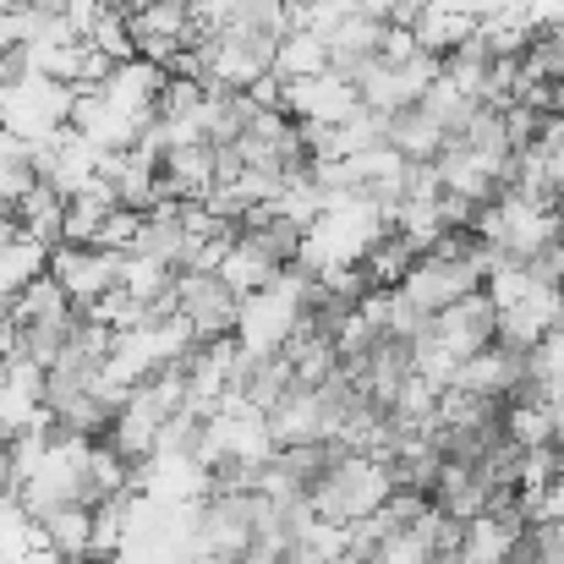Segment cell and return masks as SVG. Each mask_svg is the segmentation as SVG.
Segmentation results:
<instances>
[{
    "label": "cell",
    "mask_w": 564,
    "mask_h": 564,
    "mask_svg": "<svg viewBox=\"0 0 564 564\" xmlns=\"http://www.w3.org/2000/svg\"><path fill=\"white\" fill-rule=\"evenodd\" d=\"M527 17H532V28H538V33L564 28V0H527Z\"/></svg>",
    "instance_id": "21"
},
{
    "label": "cell",
    "mask_w": 564,
    "mask_h": 564,
    "mask_svg": "<svg viewBox=\"0 0 564 564\" xmlns=\"http://www.w3.org/2000/svg\"><path fill=\"white\" fill-rule=\"evenodd\" d=\"M44 274L66 291V302L77 313H88L105 291H116V274H121V252L110 247H94V241H55L50 247V263Z\"/></svg>",
    "instance_id": "4"
},
{
    "label": "cell",
    "mask_w": 564,
    "mask_h": 564,
    "mask_svg": "<svg viewBox=\"0 0 564 564\" xmlns=\"http://www.w3.org/2000/svg\"><path fill=\"white\" fill-rule=\"evenodd\" d=\"M280 110L291 121H346L351 110H362V94L346 72H318V77H291L280 83Z\"/></svg>",
    "instance_id": "8"
},
{
    "label": "cell",
    "mask_w": 564,
    "mask_h": 564,
    "mask_svg": "<svg viewBox=\"0 0 564 564\" xmlns=\"http://www.w3.org/2000/svg\"><path fill=\"white\" fill-rule=\"evenodd\" d=\"M33 527H39V543H44L50 554H61L66 564L94 560V505H55V510H39Z\"/></svg>",
    "instance_id": "13"
},
{
    "label": "cell",
    "mask_w": 564,
    "mask_h": 564,
    "mask_svg": "<svg viewBox=\"0 0 564 564\" xmlns=\"http://www.w3.org/2000/svg\"><path fill=\"white\" fill-rule=\"evenodd\" d=\"M329 66H335V55H329V39H324V33H313V28H285V33L274 39L269 72H274L280 83H291V77H318V72H329Z\"/></svg>",
    "instance_id": "15"
},
{
    "label": "cell",
    "mask_w": 564,
    "mask_h": 564,
    "mask_svg": "<svg viewBox=\"0 0 564 564\" xmlns=\"http://www.w3.org/2000/svg\"><path fill=\"white\" fill-rule=\"evenodd\" d=\"M494 335H499V313H494V302L482 291H471V296H460V302H449V307H438L427 318V340L444 346L455 362L482 351V346H494Z\"/></svg>",
    "instance_id": "10"
},
{
    "label": "cell",
    "mask_w": 564,
    "mask_h": 564,
    "mask_svg": "<svg viewBox=\"0 0 564 564\" xmlns=\"http://www.w3.org/2000/svg\"><path fill=\"white\" fill-rule=\"evenodd\" d=\"M88 449H94V438L66 433V427H50L33 471L17 488V505L28 516L55 510V505H94V494H88Z\"/></svg>",
    "instance_id": "2"
},
{
    "label": "cell",
    "mask_w": 564,
    "mask_h": 564,
    "mask_svg": "<svg viewBox=\"0 0 564 564\" xmlns=\"http://www.w3.org/2000/svg\"><path fill=\"white\" fill-rule=\"evenodd\" d=\"M171 302H176V313L187 318V329L197 340H225L236 329V307H241V296L225 291L214 269H176Z\"/></svg>",
    "instance_id": "6"
},
{
    "label": "cell",
    "mask_w": 564,
    "mask_h": 564,
    "mask_svg": "<svg viewBox=\"0 0 564 564\" xmlns=\"http://www.w3.org/2000/svg\"><path fill=\"white\" fill-rule=\"evenodd\" d=\"M187 6H192V11H197V6H203V0H187Z\"/></svg>",
    "instance_id": "23"
},
{
    "label": "cell",
    "mask_w": 564,
    "mask_h": 564,
    "mask_svg": "<svg viewBox=\"0 0 564 564\" xmlns=\"http://www.w3.org/2000/svg\"><path fill=\"white\" fill-rule=\"evenodd\" d=\"M302 285H307V269L285 263L263 291H247L241 307H236V351L247 362H263V357H280L291 346V335L302 329Z\"/></svg>",
    "instance_id": "1"
},
{
    "label": "cell",
    "mask_w": 564,
    "mask_h": 564,
    "mask_svg": "<svg viewBox=\"0 0 564 564\" xmlns=\"http://www.w3.org/2000/svg\"><path fill=\"white\" fill-rule=\"evenodd\" d=\"M33 182H39V171H33V149H28L17 132L0 127V208H11Z\"/></svg>",
    "instance_id": "20"
},
{
    "label": "cell",
    "mask_w": 564,
    "mask_h": 564,
    "mask_svg": "<svg viewBox=\"0 0 564 564\" xmlns=\"http://www.w3.org/2000/svg\"><path fill=\"white\" fill-rule=\"evenodd\" d=\"M77 138H88L99 154H121V149H132L138 143V127L99 94V88H77V99H72V121H66Z\"/></svg>",
    "instance_id": "12"
},
{
    "label": "cell",
    "mask_w": 564,
    "mask_h": 564,
    "mask_svg": "<svg viewBox=\"0 0 564 564\" xmlns=\"http://www.w3.org/2000/svg\"><path fill=\"white\" fill-rule=\"evenodd\" d=\"M252 110H258V105H252L247 94H230V88H203V143H214V149L236 143V138L247 132Z\"/></svg>",
    "instance_id": "18"
},
{
    "label": "cell",
    "mask_w": 564,
    "mask_h": 564,
    "mask_svg": "<svg viewBox=\"0 0 564 564\" xmlns=\"http://www.w3.org/2000/svg\"><path fill=\"white\" fill-rule=\"evenodd\" d=\"M72 99H77L72 83H55L39 72L11 77V83H0V127L17 132L28 149H39L72 121Z\"/></svg>",
    "instance_id": "3"
},
{
    "label": "cell",
    "mask_w": 564,
    "mask_h": 564,
    "mask_svg": "<svg viewBox=\"0 0 564 564\" xmlns=\"http://www.w3.org/2000/svg\"><path fill=\"white\" fill-rule=\"evenodd\" d=\"M116 285H121L127 296L149 302V307H176V302H171L176 269H171L165 258H149V252H121V274H116Z\"/></svg>",
    "instance_id": "17"
},
{
    "label": "cell",
    "mask_w": 564,
    "mask_h": 564,
    "mask_svg": "<svg viewBox=\"0 0 564 564\" xmlns=\"http://www.w3.org/2000/svg\"><path fill=\"white\" fill-rule=\"evenodd\" d=\"M132 488L154 505H192V499H208L214 471L192 449H149L132 466Z\"/></svg>",
    "instance_id": "5"
},
{
    "label": "cell",
    "mask_w": 564,
    "mask_h": 564,
    "mask_svg": "<svg viewBox=\"0 0 564 564\" xmlns=\"http://www.w3.org/2000/svg\"><path fill=\"white\" fill-rule=\"evenodd\" d=\"M165 66H154V61H143V55H127V61H110V72L94 83L138 132L154 121V110H160V88H165Z\"/></svg>",
    "instance_id": "9"
},
{
    "label": "cell",
    "mask_w": 564,
    "mask_h": 564,
    "mask_svg": "<svg viewBox=\"0 0 564 564\" xmlns=\"http://www.w3.org/2000/svg\"><path fill=\"white\" fill-rule=\"evenodd\" d=\"M11 214H17V230H28V236H39L44 247H55V241H61V214H66V197H61L55 187H44V182H33V187L11 203Z\"/></svg>",
    "instance_id": "19"
},
{
    "label": "cell",
    "mask_w": 564,
    "mask_h": 564,
    "mask_svg": "<svg viewBox=\"0 0 564 564\" xmlns=\"http://www.w3.org/2000/svg\"><path fill=\"white\" fill-rule=\"evenodd\" d=\"M285 263H274L241 225H236V236L225 241V252H219V263H214V274H219V285L225 291H236V296H247V291H263L274 274H280Z\"/></svg>",
    "instance_id": "14"
},
{
    "label": "cell",
    "mask_w": 564,
    "mask_h": 564,
    "mask_svg": "<svg viewBox=\"0 0 564 564\" xmlns=\"http://www.w3.org/2000/svg\"><path fill=\"white\" fill-rule=\"evenodd\" d=\"M383 143H389L394 154H405V160H433V154L449 143V132H444L422 105H405V110H389V116H383Z\"/></svg>",
    "instance_id": "16"
},
{
    "label": "cell",
    "mask_w": 564,
    "mask_h": 564,
    "mask_svg": "<svg viewBox=\"0 0 564 564\" xmlns=\"http://www.w3.org/2000/svg\"><path fill=\"white\" fill-rule=\"evenodd\" d=\"M33 171H39L44 187H55L61 197H72V192H83L94 176H99V149H94L88 138H77L72 127H61L50 143L33 149Z\"/></svg>",
    "instance_id": "11"
},
{
    "label": "cell",
    "mask_w": 564,
    "mask_h": 564,
    "mask_svg": "<svg viewBox=\"0 0 564 564\" xmlns=\"http://www.w3.org/2000/svg\"><path fill=\"white\" fill-rule=\"evenodd\" d=\"M307 6H318V11H351L357 0H307Z\"/></svg>",
    "instance_id": "22"
},
{
    "label": "cell",
    "mask_w": 564,
    "mask_h": 564,
    "mask_svg": "<svg viewBox=\"0 0 564 564\" xmlns=\"http://www.w3.org/2000/svg\"><path fill=\"white\" fill-rule=\"evenodd\" d=\"M449 389H466V394H477V400L505 405V400H516V394L527 389V351L494 340V346H482V351H471V357L455 362Z\"/></svg>",
    "instance_id": "7"
}]
</instances>
